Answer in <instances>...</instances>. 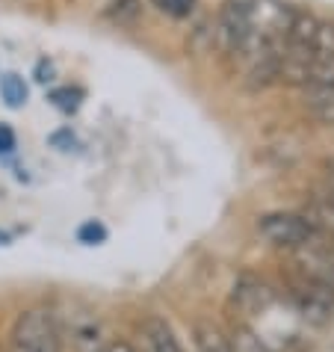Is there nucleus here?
Returning <instances> with one entry per match:
<instances>
[{
  "instance_id": "20",
  "label": "nucleus",
  "mask_w": 334,
  "mask_h": 352,
  "mask_svg": "<svg viewBox=\"0 0 334 352\" xmlns=\"http://www.w3.org/2000/svg\"><path fill=\"white\" fill-rule=\"evenodd\" d=\"M329 187H334V160L329 163Z\"/></svg>"
},
{
  "instance_id": "13",
  "label": "nucleus",
  "mask_w": 334,
  "mask_h": 352,
  "mask_svg": "<svg viewBox=\"0 0 334 352\" xmlns=\"http://www.w3.org/2000/svg\"><path fill=\"white\" fill-rule=\"evenodd\" d=\"M51 101L60 107L63 113H74L77 107H80V98H83V92L80 89H71V86H60V89H51Z\"/></svg>"
},
{
  "instance_id": "2",
  "label": "nucleus",
  "mask_w": 334,
  "mask_h": 352,
  "mask_svg": "<svg viewBox=\"0 0 334 352\" xmlns=\"http://www.w3.org/2000/svg\"><path fill=\"white\" fill-rule=\"evenodd\" d=\"M6 352H60V326L51 308L33 305L15 317Z\"/></svg>"
},
{
  "instance_id": "12",
  "label": "nucleus",
  "mask_w": 334,
  "mask_h": 352,
  "mask_svg": "<svg viewBox=\"0 0 334 352\" xmlns=\"http://www.w3.org/2000/svg\"><path fill=\"white\" fill-rule=\"evenodd\" d=\"M0 98L6 101V107H12V110H18V107L27 104V86L18 74H3L0 77Z\"/></svg>"
},
{
  "instance_id": "1",
  "label": "nucleus",
  "mask_w": 334,
  "mask_h": 352,
  "mask_svg": "<svg viewBox=\"0 0 334 352\" xmlns=\"http://www.w3.org/2000/svg\"><path fill=\"white\" fill-rule=\"evenodd\" d=\"M254 0H225L210 30V47L225 60H237L252 38Z\"/></svg>"
},
{
  "instance_id": "9",
  "label": "nucleus",
  "mask_w": 334,
  "mask_h": 352,
  "mask_svg": "<svg viewBox=\"0 0 334 352\" xmlns=\"http://www.w3.org/2000/svg\"><path fill=\"white\" fill-rule=\"evenodd\" d=\"M228 349L231 352H275L249 322H237L228 335Z\"/></svg>"
},
{
  "instance_id": "3",
  "label": "nucleus",
  "mask_w": 334,
  "mask_h": 352,
  "mask_svg": "<svg viewBox=\"0 0 334 352\" xmlns=\"http://www.w3.org/2000/svg\"><path fill=\"white\" fill-rule=\"evenodd\" d=\"M258 231L269 246H278V249H287V252H296V249L308 246V243H313L320 237V234L313 231V225L304 219L302 213H287V210H275V213L260 217Z\"/></svg>"
},
{
  "instance_id": "8",
  "label": "nucleus",
  "mask_w": 334,
  "mask_h": 352,
  "mask_svg": "<svg viewBox=\"0 0 334 352\" xmlns=\"http://www.w3.org/2000/svg\"><path fill=\"white\" fill-rule=\"evenodd\" d=\"M71 340H74L77 352H104V346H107L101 322H98L95 317H89V314H80L74 320Z\"/></svg>"
},
{
  "instance_id": "6",
  "label": "nucleus",
  "mask_w": 334,
  "mask_h": 352,
  "mask_svg": "<svg viewBox=\"0 0 334 352\" xmlns=\"http://www.w3.org/2000/svg\"><path fill=\"white\" fill-rule=\"evenodd\" d=\"M299 213L313 225V231H317L320 237L334 240V199L326 190L313 192L311 199L304 201V208Z\"/></svg>"
},
{
  "instance_id": "4",
  "label": "nucleus",
  "mask_w": 334,
  "mask_h": 352,
  "mask_svg": "<svg viewBox=\"0 0 334 352\" xmlns=\"http://www.w3.org/2000/svg\"><path fill=\"white\" fill-rule=\"evenodd\" d=\"M290 255H293V276L334 293V240L317 237L308 246L290 252Z\"/></svg>"
},
{
  "instance_id": "16",
  "label": "nucleus",
  "mask_w": 334,
  "mask_h": 352,
  "mask_svg": "<svg viewBox=\"0 0 334 352\" xmlns=\"http://www.w3.org/2000/svg\"><path fill=\"white\" fill-rule=\"evenodd\" d=\"M15 148H18L15 131L9 128L6 122H0V157H9V154H15Z\"/></svg>"
},
{
  "instance_id": "14",
  "label": "nucleus",
  "mask_w": 334,
  "mask_h": 352,
  "mask_svg": "<svg viewBox=\"0 0 334 352\" xmlns=\"http://www.w3.org/2000/svg\"><path fill=\"white\" fill-rule=\"evenodd\" d=\"M77 240L86 243V246H101V243L107 240V228L101 222L89 219V222H83L80 228H77Z\"/></svg>"
},
{
  "instance_id": "18",
  "label": "nucleus",
  "mask_w": 334,
  "mask_h": 352,
  "mask_svg": "<svg viewBox=\"0 0 334 352\" xmlns=\"http://www.w3.org/2000/svg\"><path fill=\"white\" fill-rule=\"evenodd\" d=\"M33 74H36V80H38V83H51L54 77H56V65L42 56V60L36 63V72H33Z\"/></svg>"
},
{
  "instance_id": "22",
  "label": "nucleus",
  "mask_w": 334,
  "mask_h": 352,
  "mask_svg": "<svg viewBox=\"0 0 334 352\" xmlns=\"http://www.w3.org/2000/svg\"><path fill=\"white\" fill-rule=\"evenodd\" d=\"M0 352H6V349H0Z\"/></svg>"
},
{
  "instance_id": "15",
  "label": "nucleus",
  "mask_w": 334,
  "mask_h": 352,
  "mask_svg": "<svg viewBox=\"0 0 334 352\" xmlns=\"http://www.w3.org/2000/svg\"><path fill=\"white\" fill-rule=\"evenodd\" d=\"M154 3L160 6L163 12H169V15H175V18H183V15L192 12L195 0H154Z\"/></svg>"
},
{
  "instance_id": "5",
  "label": "nucleus",
  "mask_w": 334,
  "mask_h": 352,
  "mask_svg": "<svg viewBox=\"0 0 334 352\" xmlns=\"http://www.w3.org/2000/svg\"><path fill=\"white\" fill-rule=\"evenodd\" d=\"M275 305V290L258 276H240L231 290V308L240 317H260Z\"/></svg>"
},
{
  "instance_id": "7",
  "label": "nucleus",
  "mask_w": 334,
  "mask_h": 352,
  "mask_svg": "<svg viewBox=\"0 0 334 352\" xmlns=\"http://www.w3.org/2000/svg\"><path fill=\"white\" fill-rule=\"evenodd\" d=\"M140 329H142L145 352H183L181 340L175 338L172 326L163 317H145Z\"/></svg>"
},
{
  "instance_id": "21",
  "label": "nucleus",
  "mask_w": 334,
  "mask_h": 352,
  "mask_svg": "<svg viewBox=\"0 0 334 352\" xmlns=\"http://www.w3.org/2000/svg\"><path fill=\"white\" fill-rule=\"evenodd\" d=\"M6 243H9V237H6L3 231H0V246H6Z\"/></svg>"
},
{
  "instance_id": "10",
  "label": "nucleus",
  "mask_w": 334,
  "mask_h": 352,
  "mask_svg": "<svg viewBox=\"0 0 334 352\" xmlns=\"http://www.w3.org/2000/svg\"><path fill=\"white\" fill-rule=\"evenodd\" d=\"M192 335H195V346H199V352H231L228 338H225L222 329H216L213 322H195Z\"/></svg>"
},
{
  "instance_id": "11",
  "label": "nucleus",
  "mask_w": 334,
  "mask_h": 352,
  "mask_svg": "<svg viewBox=\"0 0 334 352\" xmlns=\"http://www.w3.org/2000/svg\"><path fill=\"white\" fill-rule=\"evenodd\" d=\"M104 15L119 27H131L140 21V15H142V0H110Z\"/></svg>"
},
{
  "instance_id": "17",
  "label": "nucleus",
  "mask_w": 334,
  "mask_h": 352,
  "mask_svg": "<svg viewBox=\"0 0 334 352\" xmlns=\"http://www.w3.org/2000/svg\"><path fill=\"white\" fill-rule=\"evenodd\" d=\"M51 145L54 148H60V151H71V148H77V136L68 128H63V131L51 133Z\"/></svg>"
},
{
  "instance_id": "19",
  "label": "nucleus",
  "mask_w": 334,
  "mask_h": 352,
  "mask_svg": "<svg viewBox=\"0 0 334 352\" xmlns=\"http://www.w3.org/2000/svg\"><path fill=\"white\" fill-rule=\"evenodd\" d=\"M104 352H140V349H136V346L131 344V340H124V338H115V340H107Z\"/></svg>"
}]
</instances>
